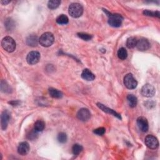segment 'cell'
Here are the masks:
<instances>
[{
	"instance_id": "cell-19",
	"label": "cell",
	"mask_w": 160,
	"mask_h": 160,
	"mask_svg": "<svg viewBox=\"0 0 160 160\" xmlns=\"http://www.w3.org/2000/svg\"><path fill=\"white\" fill-rule=\"evenodd\" d=\"M137 41L138 40L135 37H130L128 38L126 42V45L127 48H128L129 49H132L135 48L136 46Z\"/></svg>"
},
{
	"instance_id": "cell-30",
	"label": "cell",
	"mask_w": 160,
	"mask_h": 160,
	"mask_svg": "<svg viewBox=\"0 0 160 160\" xmlns=\"http://www.w3.org/2000/svg\"><path fill=\"white\" fill-rule=\"evenodd\" d=\"M93 132H94V133H95V134L97 135L103 136V135L105 133L106 130H105V128H103V127H100V128H98L95 130L93 131Z\"/></svg>"
},
{
	"instance_id": "cell-2",
	"label": "cell",
	"mask_w": 160,
	"mask_h": 160,
	"mask_svg": "<svg viewBox=\"0 0 160 160\" xmlns=\"http://www.w3.org/2000/svg\"><path fill=\"white\" fill-rule=\"evenodd\" d=\"M69 14L73 18H79L82 16L83 13V8L82 5L78 3H71L69 7Z\"/></svg>"
},
{
	"instance_id": "cell-18",
	"label": "cell",
	"mask_w": 160,
	"mask_h": 160,
	"mask_svg": "<svg viewBox=\"0 0 160 160\" xmlns=\"http://www.w3.org/2000/svg\"><path fill=\"white\" fill-rule=\"evenodd\" d=\"M49 94L53 98H56V99H59V98H61L63 97V93L55 88H49Z\"/></svg>"
},
{
	"instance_id": "cell-11",
	"label": "cell",
	"mask_w": 160,
	"mask_h": 160,
	"mask_svg": "<svg viewBox=\"0 0 160 160\" xmlns=\"http://www.w3.org/2000/svg\"><path fill=\"white\" fill-rule=\"evenodd\" d=\"M10 119V113L8 111L5 110L1 115V125L3 130H5L8 127Z\"/></svg>"
},
{
	"instance_id": "cell-28",
	"label": "cell",
	"mask_w": 160,
	"mask_h": 160,
	"mask_svg": "<svg viewBox=\"0 0 160 160\" xmlns=\"http://www.w3.org/2000/svg\"><path fill=\"white\" fill-rule=\"evenodd\" d=\"M38 131H36L34 128L33 130H31L28 134L27 136H28V138L29 140H36V138L38 137Z\"/></svg>"
},
{
	"instance_id": "cell-6",
	"label": "cell",
	"mask_w": 160,
	"mask_h": 160,
	"mask_svg": "<svg viewBox=\"0 0 160 160\" xmlns=\"http://www.w3.org/2000/svg\"><path fill=\"white\" fill-rule=\"evenodd\" d=\"M145 144L148 148L151 149H155L159 146V141L156 137L153 135H149L144 139Z\"/></svg>"
},
{
	"instance_id": "cell-25",
	"label": "cell",
	"mask_w": 160,
	"mask_h": 160,
	"mask_svg": "<svg viewBox=\"0 0 160 160\" xmlns=\"http://www.w3.org/2000/svg\"><path fill=\"white\" fill-rule=\"evenodd\" d=\"M83 149L82 145L79 144H74L72 147V152L74 155H78Z\"/></svg>"
},
{
	"instance_id": "cell-3",
	"label": "cell",
	"mask_w": 160,
	"mask_h": 160,
	"mask_svg": "<svg viewBox=\"0 0 160 160\" xmlns=\"http://www.w3.org/2000/svg\"><path fill=\"white\" fill-rule=\"evenodd\" d=\"M2 46L7 52L12 53L15 50L16 45L15 41L11 37L7 36L2 39Z\"/></svg>"
},
{
	"instance_id": "cell-14",
	"label": "cell",
	"mask_w": 160,
	"mask_h": 160,
	"mask_svg": "<svg viewBox=\"0 0 160 160\" xmlns=\"http://www.w3.org/2000/svg\"><path fill=\"white\" fill-rule=\"evenodd\" d=\"M97 106L99 107V108H100L103 111L106 113H108V114H110L114 116H116V118H118V119H122V117L121 116H120L119 114H118V113H116L115 111H114L113 109H110L108 107H106V106H104V104H101V103H97Z\"/></svg>"
},
{
	"instance_id": "cell-31",
	"label": "cell",
	"mask_w": 160,
	"mask_h": 160,
	"mask_svg": "<svg viewBox=\"0 0 160 160\" xmlns=\"http://www.w3.org/2000/svg\"><path fill=\"white\" fill-rule=\"evenodd\" d=\"M10 2V1H1V3L2 4V5H7L8 3H9Z\"/></svg>"
},
{
	"instance_id": "cell-7",
	"label": "cell",
	"mask_w": 160,
	"mask_h": 160,
	"mask_svg": "<svg viewBox=\"0 0 160 160\" xmlns=\"http://www.w3.org/2000/svg\"><path fill=\"white\" fill-rule=\"evenodd\" d=\"M40 53L38 51H33L28 53L26 57V61L29 64L34 65L37 64L40 60Z\"/></svg>"
},
{
	"instance_id": "cell-23",
	"label": "cell",
	"mask_w": 160,
	"mask_h": 160,
	"mask_svg": "<svg viewBox=\"0 0 160 160\" xmlns=\"http://www.w3.org/2000/svg\"><path fill=\"white\" fill-rule=\"evenodd\" d=\"M61 4V2L59 0H51L48 3V7L50 10H55L59 7Z\"/></svg>"
},
{
	"instance_id": "cell-17",
	"label": "cell",
	"mask_w": 160,
	"mask_h": 160,
	"mask_svg": "<svg viewBox=\"0 0 160 160\" xmlns=\"http://www.w3.org/2000/svg\"><path fill=\"white\" fill-rule=\"evenodd\" d=\"M45 128V123L43 120H38L34 125V129L38 132H42Z\"/></svg>"
},
{
	"instance_id": "cell-4",
	"label": "cell",
	"mask_w": 160,
	"mask_h": 160,
	"mask_svg": "<svg viewBox=\"0 0 160 160\" xmlns=\"http://www.w3.org/2000/svg\"><path fill=\"white\" fill-rule=\"evenodd\" d=\"M109 16L108 20V24L114 28L119 27L122 25L123 18L121 15L119 14H108V15Z\"/></svg>"
},
{
	"instance_id": "cell-22",
	"label": "cell",
	"mask_w": 160,
	"mask_h": 160,
	"mask_svg": "<svg viewBox=\"0 0 160 160\" xmlns=\"http://www.w3.org/2000/svg\"><path fill=\"white\" fill-rule=\"evenodd\" d=\"M118 56L122 60H125V59H127L128 56V52L127 50L125 48H121L119 49L118 51Z\"/></svg>"
},
{
	"instance_id": "cell-5",
	"label": "cell",
	"mask_w": 160,
	"mask_h": 160,
	"mask_svg": "<svg viewBox=\"0 0 160 160\" xmlns=\"http://www.w3.org/2000/svg\"><path fill=\"white\" fill-rule=\"evenodd\" d=\"M124 85L129 90H133L137 87L138 82L133 74L131 73L127 74L124 78Z\"/></svg>"
},
{
	"instance_id": "cell-9",
	"label": "cell",
	"mask_w": 160,
	"mask_h": 160,
	"mask_svg": "<svg viewBox=\"0 0 160 160\" xmlns=\"http://www.w3.org/2000/svg\"><path fill=\"white\" fill-rule=\"evenodd\" d=\"M77 118L82 122H87L90 119L91 117L90 111L87 108L80 109L77 113Z\"/></svg>"
},
{
	"instance_id": "cell-24",
	"label": "cell",
	"mask_w": 160,
	"mask_h": 160,
	"mask_svg": "<svg viewBox=\"0 0 160 160\" xmlns=\"http://www.w3.org/2000/svg\"><path fill=\"white\" fill-rule=\"evenodd\" d=\"M1 90L4 93H10L11 91V87L4 80H2L1 82Z\"/></svg>"
},
{
	"instance_id": "cell-15",
	"label": "cell",
	"mask_w": 160,
	"mask_h": 160,
	"mask_svg": "<svg viewBox=\"0 0 160 160\" xmlns=\"http://www.w3.org/2000/svg\"><path fill=\"white\" fill-rule=\"evenodd\" d=\"M82 77L83 79L87 80V81H93L95 79V74L88 69H85L82 73Z\"/></svg>"
},
{
	"instance_id": "cell-29",
	"label": "cell",
	"mask_w": 160,
	"mask_h": 160,
	"mask_svg": "<svg viewBox=\"0 0 160 160\" xmlns=\"http://www.w3.org/2000/svg\"><path fill=\"white\" fill-rule=\"evenodd\" d=\"M143 14L146 16H153V17H158L159 18V11H151L149 10H144L143 11Z\"/></svg>"
},
{
	"instance_id": "cell-16",
	"label": "cell",
	"mask_w": 160,
	"mask_h": 160,
	"mask_svg": "<svg viewBox=\"0 0 160 160\" xmlns=\"http://www.w3.org/2000/svg\"><path fill=\"white\" fill-rule=\"evenodd\" d=\"M39 43V39L36 35H29L26 39V43L28 46L31 47H35Z\"/></svg>"
},
{
	"instance_id": "cell-1",
	"label": "cell",
	"mask_w": 160,
	"mask_h": 160,
	"mask_svg": "<svg viewBox=\"0 0 160 160\" xmlns=\"http://www.w3.org/2000/svg\"><path fill=\"white\" fill-rule=\"evenodd\" d=\"M55 42L54 35L50 32L43 33L39 39V43L43 47H51Z\"/></svg>"
},
{
	"instance_id": "cell-27",
	"label": "cell",
	"mask_w": 160,
	"mask_h": 160,
	"mask_svg": "<svg viewBox=\"0 0 160 160\" xmlns=\"http://www.w3.org/2000/svg\"><path fill=\"white\" fill-rule=\"evenodd\" d=\"M58 142L60 143H65L67 141V135L65 133L61 132L58 135Z\"/></svg>"
},
{
	"instance_id": "cell-26",
	"label": "cell",
	"mask_w": 160,
	"mask_h": 160,
	"mask_svg": "<svg viewBox=\"0 0 160 160\" xmlns=\"http://www.w3.org/2000/svg\"><path fill=\"white\" fill-rule=\"evenodd\" d=\"M78 36L80 38H82V39L85 40V41H89V40H91L93 38V36L91 34H90L88 33H78Z\"/></svg>"
},
{
	"instance_id": "cell-20",
	"label": "cell",
	"mask_w": 160,
	"mask_h": 160,
	"mask_svg": "<svg viewBox=\"0 0 160 160\" xmlns=\"http://www.w3.org/2000/svg\"><path fill=\"white\" fill-rule=\"evenodd\" d=\"M127 100L128 104L131 108H135L137 105L138 100L135 96L133 95H128L127 96Z\"/></svg>"
},
{
	"instance_id": "cell-21",
	"label": "cell",
	"mask_w": 160,
	"mask_h": 160,
	"mask_svg": "<svg viewBox=\"0 0 160 160\" xmlns=\"http://www.w3.org/2000/svg\"><path fill=\"white\" fill-rule=\"evenodd\" d=\"M56 21L59 24H66L69 22V19L65 15H60L56 18Z\"/></svg>"
},
{
	"instance_id": "cell-12",
	"label": "cell",
	"mask_w": 160,
	"mask_h": 160,
	"mask_svg": "<svg viewBox=\"0 0 160 160\" xmlns=\"http://www.w3.org/2000/svg\"><path fill=\"white\" fill-rule=\"evenodd\" d=\"M136 47L141 51H144L148 50L150 47L149 42L145 38H141L137 41Z\"/></svg>"
},
{
	"instance_id": "cell-8",
	"label": "cell",
	"mask_w": 160,
	"mask_h": 160,
	"mask_svg": "<svg viewBox=\"0 0 160 160\" xmlns=\"http://www.w3.org/2000/svg\"><path fill=\"white\" fill-rule=\"evenodd\" d=\"M156 90L153 86L149 84L144 85L141 88V95L146 98L153 97L155 94Z\"/></svg>"
},
{
	"instance_id": "cell-13",
	"label": "cell",
	"mask_w": 160,
	"mask_h": 160,
	"mask_svg": "<svg viewBox=\"0 0 160 160\" xmlns=\"http://www.w3.org/2000/svg\"><path fill=\"white\" fill-rule=\"evenodd\" d=\"M30 150V147L28 143L24 141L20 143L18 148V152L20 155L25 156L28 154Z\"/></svg>"
},
{
	"instance_id": "cell-10",
	"label": "cell",
	"mask_w": 160,
	"mask_h": 160,
	"mask_svg": "<svg viewBox=\"0 0 160 160\" xmlns=\"http://www.w3.org/2000/svg\"><path fill=\"white\" fill-rule=\"evenodd\" d=\"M137 125L139 129L142 132H147L149 129L148 122L146 118L143 116H140L137 119Z\"/></svg>"
}]
</instances>
